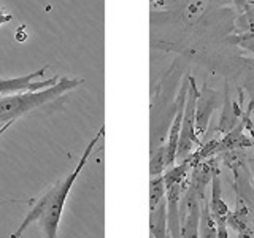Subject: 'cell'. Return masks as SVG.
<instances>
[{
  "mask_svg": "<svg viewBox=\"0 0 254 238\" xmlns=\"http://www.w3.org/2000/svg\"><path fill=\"white\" fill-rule=\"evenodd\" d=\"M103 133H105V125H102L99 132L95 133V137L87 143V146L84 148L81 157H79V162L76 164L75 170L65 175L64 179L56 182L46 194L37 198L34 206H32L30 211L26 214V218H24V221L21 222V226L14 230L10 238H21L22 234L26 232L32 222H38L45 234V238H58L61 218H62L64 208H65V202L68 198L70 190L73 187L76 178L81 175L87 161H89L91 154L94 153L95 146H97V143L103 137Z\"/></svg>",
  "mask_w": 254,
  "mask_h": 238,
  "instance_id": "6da1fadb",
  "label": "cell"
},
{
  "mask_svg": "<svg viewBox=\"0 0 254 238\" xmlns=\"http://www.w3.org/2000/svg\"><path fill=\"white\" fill-rule=\"evenodd\" d=\"M83 83L81 78H61L51 87L42 91H27L10 95H0V124L14 122L29 111L40 108L68 91H73Z\"/></svg>",
  "mask_w": 254,
  "mask_h": 238,
  "instance_id": "7a4b0ae2",
  "label": "cell"
},
{
  "mask_svg": "<svg viewBox=\"0 0 254 238\" xmlns=\"http://www.w3.org/2000/svg\"><path fill=\"white\" fill-rule=\"evenodd\" d=\"M200 95V91L194 81L192 76H189V91L186 97V107H185V116H183L181 122V132L178 140V151H177V162H181L192 154L194 143H198V137L195 133V107L197 99Z\"/></svg>",
  "mask_w": 254,
  "mask_h": 238,
  "instance_id": "3957f363",
  "label": "cell"
},
{
  "mask_svg": "<svg viewBox=\"0 0 254 238\" xmlns=\"http://www.w3.org/2000/svg\"><path fill=\"white\" fill-rule=\"evenodd\" d=\"M46 71V67H42L34 73L16 76V78H0V95H10L18 92H27V91H42L46 87H51L59 81V76L56 75L54 78L43 79V81H35L37 78L43 76Z\"/></svg>",
  "mask_w": 254,
  "mask_h": 238,
  "instance_id": "277c9868",
  "label": "cell"
},
{
  "mask_svg": "<svg viewBox=\"0 0 254 238\" xmlns=\"http://www.w3.org/2000/svg\"><path fill=\"white\" fill-rule=\"evenodd\" d=\"M189 91V76L183 79V84L180 87L178 97H177V105H175V116L169 130V138H167V157H169V165L172 167L177 162V151H178V140H180V132H181V122L183 116H185V107H186V97Z\"/></svg>",
  "mask_w": 254,
  "mask_h": 238,
  "instance_id": "5b68a950",
  "label": "cell"
},
{
  "mask_svg": "<svg viewBox=\"0 0 254 238\" xmlns=\"http://www.w3.org/2000/svg\"><path fill=\"white\" fill-rule=\"evenodd\" d=\"M214 110H216V94L210 91L208 87H203L200 95H198V99H197V107H195V133H197V137H203L205 132L208 130L210 118Z\"/></svg>",
  "mask_w": 254,
  "mask_h": 238,
  "instance_id": "8992f818",
  "label": "cell"
},
{
  "mask_svg": "<svg viewBox=\"0 0 254 238\" xmlns=\"http://www.w3.org/2000/svg\"><path fill=\"white\" fill-rule=\"evenodd\" d=\"M211 197L208 200L210 205V213L214 218L216 222H226L227 216H229V206L227 203L222 200V184H221V173L218 170V167H214L213 175H211Z\"/></svg>",
  "mask_w": 254,
  "mask_h": 238,
  "instance_id": "52a82bcc",
  "label": "cell"
},
{
  "mask_svg": "<svg viewBox=\"0 0 254 238\" xmlns=\"http://www.w3.org/2000/svg\"><path fill=\"white\" fill-rule=\"evenodd\" d=\"M194 169V164H192V159H190V156L188 159H185V161L178 162L177 165H172L169 167L165 172H164V182H165V187L170 189L173 186H181L185 184V182L188 181V175L189 172Z\"/></svg>",
  "mask_w": 254,
  "mask_h": 238,
  "instance_id": "ba28073f",
  "label": "cell"
},
{
  "mask_svg": "<svg viewBox=\"0 0 254 238\" xmlns=\"http://www.w3.org/2000/svg\"><path fill=\"white\" fill-rule=\"evenodd\" d=\"M251 221H253L251 211H250L248 206L245 205L243 198H240V202H238L235 211L229 213V216L226 219V224H227V227L232 229L235 234H240L251 224Z\"/></svg>",
  "mask_w": 254,
  "mask_h": 238,
  "instance_id": "9c48e42d",
  "label": "cell"
},
{
  "mask_svg": "<svg viewBox=\"0 0 254 238\" xmlns=\"http://www.w3.org/2000/svg\"><path fill=\"white\" fill-rule=\"evenodd\" d=\"M198 238H218L216 232V221L210 213L208 200L203 198L202 202V213H200V230H198Z\"/></svg>",
  "mask_w": 254,
  "mask_h": 238,
  "instance_id": "30bf717a",
  "label": "cell"
},
{
  "mask_svg": "<svg viewBox=\"0 0 254 238\" xmlns=\"http://www.w3.org/2000/svg\"><path fill=\"white\" fill-rule=\"evenodd\" d=\"M169 157H167V145H161L159 148L151 151V161H149V175L151 178L164 175V172L169 169Z\"/></svg>",
  "mask_w": 254,
  "mask_h": 238,
  "instance_id": "8fae6325",
  "label": "cell"
},
{
  "mask_svg": "<svg viewBox=\"0 0 254 238\" xmlns=\"http://www.w3.org/2000/svg\"><path fill=\"white\" fill-rule=\"evenodd\" d=\"M167 194V187L164 182V177H153L149 179V213L156 210V206L161 203Z\"/></svg>",
  "mask_w": 254,
  "mask_h": 238,
  "instance_id": "7c38bea8",
  "label": "cell"
},
{
  "mask_svg": "<svg viewBox=\"0 0 254 238\" xmlns=\"http://www.w3.org/2000/svg\"><path fill=\"white\" fill-rule=\"evenodd\" d=\"M229 42L254 54V32H245V34L240 35H230Z\"/></svg>",
  "mask_w": 254,
  "mask_h": 238,
  "instance_id": "4fadbf2b",
  "label": "cell"
},
{
  "mask_svg": "<svg viewBox=\"0 0 254 238\" xmlns=\"http://www.w3.org/2000/svg\"><path fill=\"white\" fill-rule=\"evenodd\" d=\"M237 235H238V238H254V218L251 221V224L246 227L243 232L237 234Z\"/></svg>",
  "mask_w": 254,
  "mask_h": 238,
  "instance_id": "5bb4252c",
  "label": "cell"
},
{
  "mask_svg": "<svg viewBox=\"0 0 254 238\" xmlns=\"http://www.w3.org/2000/svg\"><path fill=\"white\" fill-rule=\"evenodd\" d=\"M216 232H218V238H229L226 222H216Z\"/></svg>",
  "mask_w": 254,
  "mask_h": 238,
  "instance_id": "9a60e30c",
  "label": "cell"
},
{
  "mask_svg": "<svg viewBox=\"0 0 254 238\" xmlns=\"http://www.w3.org/2000/svg\"><path fill=\"white\" fill-rule=\"evenodd\" d=\"M11 19H13V14L8 13L5 8L0 6V26H3V24H8Z\"/></svg>",
  "mask_w": 254,
  "mask_h": 238,
  "instance_id": "2e32d148",
  "label": "cell"
},
{
  "mask_svg": "<svg viewBox=\"0 0 254 238\" xmlns=\"http://www.w3.org/2000/svg\"><path fill=\"white\" fill-rule=\"evenodd\" d=\"M234 3H235V6L238 8V10L243 13L246 8H248V5L251 3V0H234Z\"/></svg>",
  "mask_w": 254,
  "mask_h": 238,
  "instance_id": "e0dca14e",
  "label": "cell"
},
{
  "mask_svg": "<svg viewBox=\"0 0 254 238\" xmlns=\"http://www.w3.org/2000/svg\"><path fill=\"white\" fill-rule=\"evenodd\" d=\"M11 124L13 122H6V124H0V137H2V135L8 130V129H10V127H11Z\"/></svg>",
  "mask_w": 254,
  "mask_h": 238,
  "instance_id": "ac0fdd59",
  "label": "cell"
}]
</instances>
